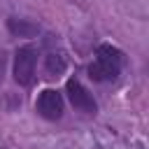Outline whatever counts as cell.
Segmentation results:
<instances>
[{
    "instance_id": "obj_1",
    "label": "cell",
    "mask_w": 149,
    "mask_h": 149,
    "mask_svg": "<svg viewBox=\"0 0 149 149\" xmlns=\"http://www.w3.org/2000/svg\"><path fill=\"white\" fill-rule=\"evenodd\" d=\"M119 70H121V51L109 44H100L95 63L88 65V77L93 81H112L116 79Z\"/></svg>"
},
{
    "instance_id": "obj_2",
    "label": "cell",
    "mask_w": 149,
    "mask_h": 149,
    "mask_svg": "<svg viewBox=\"0 0 149 149\" xmlns=\"http://www.w3.org/2000/svg\"><path fill=\"white\" fill-rule=\"evenodd\" d=\"M35 63H37V54L33 47H21L14 54V81L21 86H28L35 77Z\"/></svg>"
},
{
    "instance_id": "obj_3",
    "label": "cell",
    "mask_w": 149,
    "mask_h": 149,
    "mask_svg": "<svg viewBox=\"0 0 149 149\" xmlns=\"http://www.w3.org/2000/svg\"><path fill=\"white\" fill-rule=\"evenodd\" d=\"M65 91H68V98H70V102L74 105V109H79V112H86V114H95V109H98V105H95V100H93V95L77 81V79H68V84H65Z\"/></svg>"
},
{
    "instance_id": "obj_4",
    "label": "cell",
    "mask_w": 149,
    "mask_h": 149,
    "mask_svg": "<svg viewBox=\"0 0 149 149\" xmlns=\"http://www.w3.org/2000/svg\"><path fill=\"white\" fill-rule=\"evenodd\" d=\"M37 112L44 119H51V121L61 119L63 116V98H61V93L54 91V88H44L40 93V98H37Z\"/></svg>"
},
{
    "instance_id": "obj_5",
    "label": "cell",
    "mask_w": 149,
    "mask_h": 149,
    "mask_svg": "<svg viewBox=\"0 0 149 149\" xmlns=\"http://www.w3.org/2000/svg\"><path fill=\"white\" fill-rule=\"evenodd\" d=\"M7 28L12 35H19V37H35L40 33V26L37 23H30L26 19H9L7 21Z\"/></svg>"
},
{
    "instance_id": "obj_6",
    "label": "cell",
    "mask_w": 149,
    "mask_h": 149,
    "mask_svg": "<svg viewBox=\"0 0 149 149\" xmlns=\"http://www.w3.org/2000/svg\"><path fill=\"white\" fill-rule=\"evenodd\" d=\"M47 72L49 74H63L65 72V58L61 54H49L47 56Z\"/></svg>"
},
{
    "instance_id": "obj_7",
    "label": "cell",
    "mask_w": 149,
    "mask_h": 149,
    "mask_svg": "<svg viewBox=\"0 0 149 149\" xmlns=\"http://www.w3.org/2000/svg\"><path fill=\"white\" fill-rule=\"evenodd\" d=\"M5 68H7V56L0 51V84H2V77H5Z\"/></svg>"
}]
</instances>
